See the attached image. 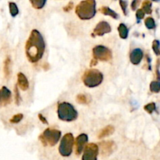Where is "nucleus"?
<instances>
[{
	"label": "nucleus",
	"mask_w": 160,
	"mask_h": 160,
	"mask_svg": "<svg viewBox=\"0 0 160 160\" xmlns=\"http://www.w3.org/2000/svg\"><path fill=\"white\" fill-rule=\"evenodd\" d=\"M45 50V42L43 36L38 30H32L25 45V53L28 60L32 63L38 62L43 57Z\"/></svg>",
	"instance_id": "f257e3e1"
},
{
	"label": "nucleus",
	"mask_w": 160,
	"mask_h": 160,
	"mask_svg": "<svg viewBox=\"0 0 160 160\" xmlns=\"http://www.w3.org/2000/svg\"><path fill=\"white\" fill-rule=\"evenodd\" d=\"M75 12L81 20H91L96 14V2L95 0H83L76 6Z\"/></svg>",
	"instance_id": "f03ea898"
},
{
	"label": "nucleus",
	"mask_w": 160,
	"mask_h": 160,
	"mask_svg": "<svg viewBox=\"0 0 160 160\" xmlns=\"http://www.w3.org/2000/svg\"><path fill=\"white\" fill-rule=\"evenodd\" d=\"M57 113L59 120L66 122L73 121L77 120L78 117V111L75 109V108L70 103L66 102L58 105Z\"/></svg>",
	"instance_id": "7ed1b4c3"
},
{
	"label": "nucleus",
	"mask_w": 160,
	"mask_h": 160,
	"mask_svg": "<svg viewBox=\"0 0 160 160\" xmlns=\"http://www.w3.org/2000/svg\"><path fill=\"white\" fill-rule=\"evenodd\" d=\"M103 74L96 69L86 70L82 76V81L84 85L90 88L98 87L102 83Z\"/></svg>",
	"instance_id": "20e7f679"
},
{
	"label": "nucleus",
	"mask_w": 160,
	"mask_h": 160,
	"mask_svg": "<svg viewBox=\"0 0 160 160\" xmlns=\"http://www.w3.org/2000/svg\"><path fill=\"white\" fill-rule=\"evenodd\" d=\"M61 138V131L56 129H51L47 128L44 131V132L39 136L42 145L47 146H54L59 142Z\"/></svg>",
	"instance_id": "39448f33"
},
{
	"label": "nucleus",
	"mask_w": 160,
	"mask_h": 160,
	"mask_svg": "<svg viewBox=\"0 0 160 160\" xmlns=\"http://www.w3.org/2000/svg\"><path fill=\"white\" fill-rule=\"evenodd\" d=\"M74 143L73 135L71 133H67L61 139L59 146V152L63 157H68L73 152V147Z\"/></svg>",
	"instance_id": "423d86ee"
},
{
	"label": "nucleus",
	"mask_w": 160,
	"mask_h": 160,
	"mask_svg": "<svg viewBox=\"0 0 160 160\" xmlns=\"http://www.w3.org/2000/svg\"><path fill=\"white\" fill-rule=\"evenodd\" d=\"M92 55L95 60L109 61L112 58V51L104 45H97L92 49Z\"/></svg>",
	"instance_id": "0eeeda50"
},
{
	"label": "nucleus",
	"mask_w": 160,
	"mask_h": 160,
	"mask_svg": "<svg viewBox=\"0 0 160 160\" xmlns=\"http://www.w3.org/2000/svg\"><path fill=\"white\" fill-rule=\"evenodd\" d=\"M98 151V145L95 143L88 144L83 151L82 160H97Z\"/></svg>",
	"instance_id": "6e6552de"
},
{
	"label": "nucleus",
	"mask_w": 160,
	"mask_h": 160,
	"mask_svg": "<svg viewBox=\"0 0 160 160\" xmlns=\"http://www.w3.org/2000/svg\"><path fill=\"white\" fill-rule=\"evenodd\" d=\"M112 31V28L110 24L106 21H100L98 24L95 26L93 33L92 34V37L95 36H103L104 34L110 33Z\"/></svg>",
	"instance_id": "1a4fd4ad"
},
{
	"label": "nucleus",
	"mask_w": 160,
	"mask_h": 160,
	"mask_svg": "<svg viewBox=\"0 0 160 160\" xmlns=\"http://www.w3.org/2000/svg\"><path fill=\"white\" fill-rule=\"evenodd\" d=\"M98 147V149H100L102 156L106 157L113 152L116 148V145L112 141H105L100 142Z\"/></svg>",
	"instance_id": "9d476101"
},
{
	"label": "nucleus",
	"mask_w": 160,
	"mask_h": 160,
	"mask_svg": "<svg viewBox=\"0 0 160 160\" xmlns=\"http://www.w3.org/2000/svg\"><path fill=\"white\" fill-rule=\"evenodd\" d=\"M12 102V93L8 88L3 86L0 89V107L6 106Z\"/></svg>",
	"instance_id": "9b49d317"
},
{
	"label": "nucleus",
	"mask_w": 160,
	"mask_h": 160,
	"mask_svg": "<svg viewBox=\"0 0 160 160\" xmlns=\"http://www.w3.org/2000/svg\"><path fill=\"white\" fill-rule=\"evenodd\" d=\"M88 137L86 134H81L77 137L75 145H76V154L78 156L83 152L84 147L88 143Z\"/></svg>",
	"instance_id": "f8f14e48"
},
{
	"label": "nucleus",
	"mask_w": 160,
	"mask_h": 160,
	"mask_svg": "<svg viewBox=\"0 0 160 160\" xmlns=\"http://www.w3.org/2000/svg\"><path fill=\"white\" fill-rule=\"evenodd\" d=\"M143 52L141 48H134L131 51V54H130V60H131V63L134 64V65H138L142 59H143Z\"/></svg>",
	"instance_id": "ddd939ff"
},
{
	"label": "nucleus",
	"mask_w": 160,
	"mask_h": 160,
	"mask_svg": "<svg viewBox=\"0 0 160 160\" xmlns=\"http://www.w3.org/2000/svg\"><path fill=\"white\" fill-rule=\"evenodd\" d=\"M17 86L22 91H27L29 88L28 80L23 73H19L17 74Z\"/></svg>",
	"instance_id": "4468645a"
},
{
	"label": "nucleus",
	"mask_w": 160,
	"mask_h": 160,
	"mask_svg": "<svg viewBox=\"0 0 160 160\" xmlns=\"http://www.w3.org/2000/svg\"><path fill=\"white\" fill-rule=\"evenodd\" d=\"M114 131H115V128H114L113 126H112V125L106 126V128L102 129L101 131H100V132L98 133V138L101 139V138H103L108 137V136L113 134Z\"/></svg>",
	"instance_id": "2eb2a0df"
},
{
	"label": "nucleus",
	"mask_w": 160,
	"mask_h": 160,
	"mask_svg": "<svg viewBox=\"0 0 160 160\" xmlns=\"http://www.w3.org/2000/svg\"><path fill=\"white\" fill-rule=\"evenodd\" d=\"M99 11L102 12V13L104 14V15L109 16V17L115 19V20H117V19H119V17H119L118 13H117L115 11L112 10V9H110V8L108 7V6H102V7L100 8Z\"/></svg>",
	"instance_id": "dca6fc26"
},
{
	"label": "nucleus",
	"mask_w": 160,
	"mask_h": 160,
	"mask_svg": "<svg viewBox=\"0 0 160 160\" xmlns=\"http://www.w3.org/2000/svg\"><path fill=\"white\" fill-rule=\"evenodd\" d=\"M118 32L119 34H120V37L122 39L128 38V34H129V30H128V27L124 23H120L118 27Z\"/></svg>",
	"instance_id": "f3484780"
},
{
	"label": "nucleus",
	"mask_w": 160,
	"mask_h": 160,
	"mask_svg": "<svg viewBox=\"0 0 160 160\" xmlns=\"http://www.w3.org/2000/svg\"><path fill=\"white\" fill-rule=\"evenodd\" d=\"M3 71H4L5 77L6 79L9 78L11 73V59L8 56L4 62V68H3Z\"/></svg>",
	"instance_id": "a211bd4d"
},
{
	"label": "nucleus",
	"mask_w": 160,
	"mask_h": 160,
	"mask_svg": "<svg viewBox=\"0 0 160 160\" xmlns=\"http://www.w3.org/2000/svg\"><path fill=\"white\" fill-rule=\"evenodd\" d=\"M142 9L143 10V12H145V13L151 14L152 12L151 1H149V0H145V1L142 2Z\"/></svg>",
	"instance_id": "6ab92c4d"
},
{
	"label": "nucleus",
	"mask_w": 160,
	"mask_h": 160,
	"mask_svg": "<svg viewBox=\"0 0 160 160\" xmlns=\"http://www.w3.org/2000/svg\"><path fill=\"white\" fill-rule=\"evenodd\" d=\"M47 0H30L33 7L36 9H41L45 6Z\"/></svg>",
	"instance_id": "aec40b11"
},
{
	"label": "nucleus",
	"mask_w": 160,
	"mask_h": 160,
	"mask_svg": "<svg viewBox=\"0 0 160 160\" xmlns=\"http://www.w3.org/2000/svg\"><path fill=\"white\" fill-rule=\"evenodd\" d=\"M77 102L80 103V104H88L90 102V98L84 94H80V95H77Z\"/></svg>",
	"instance_id": "412c9836"
},
{
	"label": "nucleus",
	"mask_w": 160,
	"mask_h": 160,
	"mask_svg": "<svg viewBox=\"0 0 160 160\" xmlns=\"http://www.w3.org/2000/svg\"><path fill=\"white\" fill-rule=\"evenodd\" d=\"M9 12H10L11 16H12V17H15L16 16L18 15L19 9L15 2H9Z\"/></svg>",
	"instance_id": "4be33fe9"
},
{
	"label": "nucleus",
	"mask_w": 160,
	"mask_h": 160,
	"mask_svg": "<svg viewBox=\"0 0 160 160\" xmlns=\"http://www.w3.org/2000/svg\"><path fill=\"white\" fill-rule=\"evenodd\" d=\"M145 27L149 30H152L156 28V22H155L154 19L151 17H147V18L145 19Z\"/></svg>",
	"instance_id": "5701e85b"
},
{
	"label": "nucleus",
	"mask_w": 160,
	"mask_h": 160,
	"mask_svg": "<svg viewBox=\"0 0 160 160\" xmlns=\"http://www.w3.org/2000/svg\"><path fill=\"white\" fill-rule=\"evenodd\" d=\"M150 91L153 93H159L160 91V83L159 81H154L150 84Z\"/></svg>",
	"instance_id": "b1692460"
},
{
	"label": "nucleus",
	"mask_w": 160,
	"mask_h": 160,
	"mask_svg": "<svg viewBox=\"0 0 160 160\" xmlns=\"http://www.w3.org/2000/svg\"><path fill=\"white\" fill-rule=\"evenodd\" d=\"M156 103L155 102H150L148 103V104L145 105V106H144V109H145V111H146L147 112H148L149 114H152L153 112H154L155 110H156Z\"/></svg>",
	"instance_id": "393cba45"
},
{
	"label": "nucleus",
	"mask_w": 160,
	"mask_h": 160,
	"mask_svg": "<svg viewBox=\"0 0 160 160\" xmlns=\"http://www.w3.org/2000/svg\"><path fill=\"white\" fill-rule=\"evenodd\" d=\"M23 114L18 113V114H16V115H14L13 117H12V118L9 120V121H10V123H20L22 120H23Z\"/></svg>",
	"instance_id": "a878e982"
},
{
	"label": "nucleus",
	"mask_w": 160,
	"mask_h": 160,
	"mask_svg": "<svg viewBox=\"0 0 160 160\" xmlns=\"http://www.w3.org/2000/svg\"><path fill=\"white\" fill-rule=\"evenodd\" d=\"M152 50L156 56H159L160 49H159V42L158 40H154L152 42Z\"/></svg>",
	"instance_id": "bb28decb"
},
{
	"label": "nucleus",
	"mask_w": 160,
	"mask_h": 160,
	"mask_svg": "<svg viewBox=\"0 0 160 160\" xmlns=\"http://www.w3.org/2000/svg\"><path fill=\"white\" fill-rule=\"evenodd\" d=\"M14 92H15V102H16V104L17 106H19L21 102V98H20V92H19V88L18 86L16 84L15 86V88H14Z\"/></svg>",
	"instance_id": "cd10ccee"
},
{
	"label": "nucleus",
	"mask_w": 160,
	"mask_h": 160,
	"mask_svg": "<svg viewBox=\"0 0 160 160\" xmlns=\"http://www.w3.org/2000/svg\"><path fill=\"white\" fill-rule=\"evenodd\" d=\"M120 6H121V9L122 10H123V13H124L125 16L128 15V10H127V9H128V2L127 1H124V0H120Z\"/></svg>",
	"instance_id": "c85d7f7f"
},
{
	"label": "nucleus",
	"mask_w": 160,
	"mask_h": 160,
	"mask_svg": "<svg viewBox=\"0 0 160 160\" xmlns=\"http://www.w3.org/2000/svg\"><path fill=\"white\" fill-rule=\"evenodd\" d=\"M145 13L143 12V10H142V9H138L137 12H136V17H137V20L138 23L140 22L141 20H142V19L145 17Z\"/></svg>",
	"instance_id": "c756f323"
},
{
	"label": "nucleus",
	"mask_w": 160,
	"mask_h": 160,
	"mask_svg": "<svg viewBox=\"0 0 160 160\" xmlns=\"http://www.w3.org/2000/svg\"><path fill=\"white\" fill-rule=\"evenodd\" d=\"M142 2V0H133L132 2H131V9L132 10H135L137 9V8L138 7V6L140 5V3Z\"/></svg>",
	"instance_id": "7c9ffc66"
},
{
	"label": "nucleus",
	"mask_w": 160,
	"mask_h": 160,
	"mask_svg": "<svg viewBox=\"0 0 160 160\" xmlns=\"http://www.w3.org/2000/svg\"><path fill=\"white\" fill-rule=\"evenodd\" d=\"M73 8V2H69L67 6H64L63 10H64V12H70V11Z\"/></svg>",
	"instance_id": "2f4dec72"
},
{
	"label": "nucleus",
	"mask_w": 160,
	"mask_h": 160,
	"mask_svg": "<svg viewBox=\"0 0 160 160\" xmlns=\"http://www.w3.org/2000/svg\"><path fill=\"white\" fill-rule=\"evenodd\" d=\"M38 118L39 120H40V121H42V123H43L44 124H48V120H47V119L45 118V117H44L42 114L39 113L38 114Z\"/></svg>",
	"instance_id": "473e14b6"
},
{
	"label": "nucleus",
	"mask_w": 160,
	"mask_h": 160,
	"mask_svg": "<svg viewBox=\"0 0 160 160\" xmlns=\"http://www.w3.org/2000/svg\"><path fill=\"white\" fill-rule=\"evenodd\" d=\"M97 63H98V61H97V60H95V59H92V61H91L90 66H91V67H94V66H95V65H96Z\"/></svg>",
	"instance_id": "72a5a7b5"
},
{
	"label": "nucleus",
	"mask_w": 160,
	"mask_h": 160,
	"mask_svg": "<svg viewBox=\"0 0 160 160\" xmlns=\"http://www.w3.org/2000/svg\"><path fill=\"white\" fill-rule=\"evenodd\" d=\"M157 66H156V73H157V78L159 79V60L157 61Z\"/></svg>",
	"instance_id": "f704fd0d"
},
{
	"label": "nucleus",
	"mask_w": 160,
	"mask_h": 160,
	"mask_svg": "<svg viewBox=\"0 0 160 160\" xmlns=\"http://www.w3.org/2000/svg\"><path fill=\"white\" fill-rule=\"evenodd\" d=\"M152 1H153V2H159V0H152Z\"/></svg>",
	"instance_id": "c9c22d12"
}]
</instances>
